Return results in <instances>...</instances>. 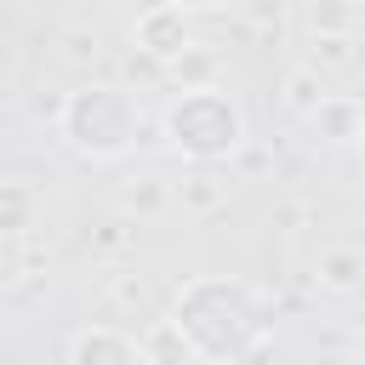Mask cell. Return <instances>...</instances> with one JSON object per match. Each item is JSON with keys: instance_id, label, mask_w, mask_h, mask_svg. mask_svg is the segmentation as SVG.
I'll return each mask as SVG.
<instances>
[{"instance_id": "cell-1", "label": "cell", "mask_w": 365, "mask_h": 365, "mask_svg": "<svg viewBox=\"0 0 365 365\" xmlns=\"http://www.w3.org/2000/svg\"><path fill=\"white\" fill-rule=\"evenodd\" d=\"M171 137L188 148V154H222L240 143V108L222 97V91H194L171 108Z\"/></svg>"}, {"instance_id": "cell-2", "label": "cell", "mask_w": 365, "mask_h": 365, "mask_svg": "<svg viewBox=\"0 0 365 365\" xmlns=\"http://www.w3.org/2000/svg\"><path fill=\"white\" fill-rule=\"evenodd\" d=\"M91 125L103 131V137H97V154H120V148L131 143L137 114L125 108V97H120L114 86H91V91H74V97H68V108H63V131L80 143Z\"/></svg>"}, {"instance_id": "cell-3", "label": "cell", "mask_w": 365, "mask_h": 365, "mask_svg": "<svg viewBox=\"0 0 365 365\" xmlns=\"http://www.w3.org/2000/svg\"><path fill=\"white\" fill-rule=\"evenodd\" d=\"M137 34H143V40H148V51H160V57H171V51H188V29H182V6H160V11H148Z\"/></svg>"}, {"instance_id": "cell-4", "label": "cell", "mask_w": 365, "mask_h": 365, "mask_svg": "<svg viewBox=\"0 0 365 365\" xmlns=\"http://www.w3.org/2000/svg\"><path fill=\"white\" fill-rule=\"evenodd\" d=\"M359 274H365V257H359V251H325V262H319V279H325L331 291H354Z\"/></svg>"}, {"instance_id": "cell-5", "label": "cell", "mask_w": 365, "mask_h": 365, "mask_svg": "<svg viewBox=\"0 0 365 365\" xmlns=\"http://www.w3.org/2000/svg\"><path fill=\"white\" fill-rule=\"evenodd\" d=\"M29 217H34V194L17 188V182H0V234L29 228Z\"/></svg>"}, {"instance_id": "cell-6", "label": "cell", "mask_w": 365, "mask_h": 365, "mask_svg": "<svg viewBox=\"0 0 365 365\" xmlns=\"http://www.w3.org/2000/svg\"><path fill=\"white\" fill-rule=\"evenodd\" d=\"M291 108H297V114H319V108H325V91H319L314 68H297V74H291Z\"/></svg>"}, {"instance_id": "cell-7", "label": "cell", "mask_w": 365, "mask_h": 365, "mask_svg": "<svg viewBox=\"0 0 365 365\" xmlns=\"http://www.w3.org/2000/svg\"><path fill=\"white\" fill-rule=\"evenodd\" d=\"M171 6H222V0H171Z\"/></svg>"}, {"instance_id": "cell-8", "label": "cell", "mask_w": 365, "mask_h": 365, "mask_svg": "<svg viewBox=\"0 0 365 365\" xmlns=\"http://www.w3.org/2000/svg\"><path fill=\"white\" fill-rule=\"evenodd\" d=\"M359 365H365V342H359Z\"/></svg>"}, {"instance_id": "cell-9", "label": "cell", "mask_w": 365, "mask_h": 365, "mask_svg": "<svg viewBox=\"0 0 365 365\" xmlns=\"http://www.w3.org/2000/svg\"><path fill=\"white\" fill-rule=\"evenodd\" d=\"M359 137H365V125H359Z\"/></svg>"}]
</instances>
